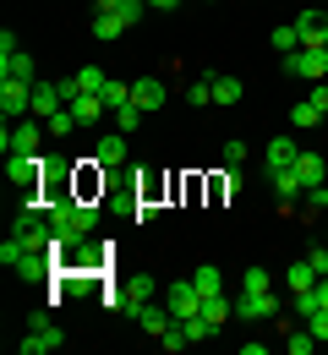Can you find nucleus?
Segmentation results:
<instances>
[{"mask_svg": "<svg viewBox=\"0 0 328 355\" xmlns=\"http://www.w3.org/2000/svg\"><path fill=\"white\" fill-rule=\"evenodd\" d=\"M60 345H66V334H60L55 322H28V334H22L17 350L22 355H49V350H60Z\"/></svg>", "mask_w": 328, "mask_h": 355, "instance_id": "obj_5", "label": "nucleus"}, {"mask_svg": "<svg viewBox=\"0 0 328 355\" xmlns=\"http://www.w3.org/2000/svg\"><path fill=\"white\" fill-rule=\"evenodd\" d=\"M219 186H225V197H235V191H241V164H230V170H225V180H219Z\"/></svg>", "mask_w": 328, "mask_h": 355, "instance_id": "obj_37", "label": "nucleus"}, {"mask_svg": "<svg viewBox=\"0 0 328 355\" xmlns=\"http://www.w3.org/2000/svg\"><path fill=\"white\" fill-rule=\"evenodd\" d=\"M159 345H164V350H187V345H191V339H187V322H170V328L159 334Z\"/></svg>", "mask_w": 328, "mask_h": 355, "instance_id": "obj_33", "label": "nucleus"}, {"mask_svg": "<svg viewBox=\"0 0 328 355\" xmlns=\"http://www.w3.org/2000/svg\"><path fill=\"white\" fill-rule=\"evenodd\" d=\"M132 98H137L142 110H159V104L170 98V88H164V77H137V83H132Z\"/></svg>", "mask_w": 328, "mask_h": 355, "instance_id": "obj_14", "label": "nucleus"}, {"mask_svg": "<svg viewBox=\"0 0 328 355\" xmlns=\"http://www.w3.org/2000/svg\"><path fill=\"white\" fill-rule=\"evenodd\" d=\"M0 115H6V121L33 115V83H11V77H0Z\"/></svg>", "mask_w": 328, "mask_h": 355, "instance_id": "obj_3", "label": "nucleus"}, {"mask_svg": "<svg viewBox=\"0 0 328 355\" xmlns=\"http://www.w3.org/2000/svg\"><path fill=\"white\" fill-rule=\"evenodd\" d=\"M284 350H290V355H312V350H318V334H312V328L301 322V328H290V339H284Z\"/></svg>", "mask_w": 328, "mask_h": 355, "instance_id": "obj_22", "label": "nucleus"}, {"mask_svg": "<svg viewBox=\"0 0 328 355\" xmlns=\"http://www.w3.org/2000/svg\"><path fill=\"white\" fill-rule=\"evenodd\" d=\"M94 164H98V170H121V164H126V137H121V132L98 137V142H94Z\"/></svg>", "mask_w": 328, "mask_h": 355, "instance_id": "obj_10", "label": "nucleus"}, {"mask_svg": "<svg viewBox=\"0 0 328 355\" xmlns=\"http://www.w3.org/2000/svg\"><path fill=\"white\" fill-rule=\"evenodd\" d=\"M148 6H153V11H175L181 0H148Z\"/></svg>", "mask_w": 328, "mask_h": 355, "instance_id": "obj_41", "label": "nucleus"}, {"mask_svg": "<svg viewBox=\"0 0 328 355\" xmlns=\"http://www.w3.org/2000/svg\"><path fill=\"white\" fill-rule=\"evenodd\" d=\"M323 241H328V230H323Z\"/></svg>", "mask_w": 328, "mask_h": 355, "instance_id": "obj_43", "label": "nucleus"}, {"mask_svg": "<svg viewBox=\"0 0 328 355\" xmlns=\"http://www.w3.org/2000/svg\"><path fill=\"white\" fill-rule=\"evenodd\" d=\"M98 98H104L110 110H121V104H132V83H115V77H110V83H104V93H98Z\"/></svg>", "mask_w": 328, "mask_h": 355, "instance_id": "obj_27", "label": "nucleus"}, {"mask_svg": "<svg viewBox=\"0 0 328 355\" xmlns=\"http://www.w3.org/2000/svg\"><path fill=\"white\" fill-rule=\"evenodd\" d=\"M132 317H137V322H142V334H153V339H159V334H164L170 322H181V317H175V311H170V306H137V311H132Z\"/></svg>", "mask_w": 328, "mask_h": 355, "instance_id": "obj_15", "label": "nucleus"}, {"mask_svg": "<svg viewBox=\"0 0 328 355\" xmlns=\"http://www.w3.org/2000/svg\"><path fill=\"white\" fill-rule=\"evenodd\" d=\"M28 257H33V252H28V241H22V235H6V241H0V263L11 268V273L28 263Z\"/></svg>", "mask_w": 328, "mask_h": 355, "instance_id": "obj_19", "label": "nucleus"}, {"mask_svg": "<svg viewBox=\"0 0 328 355\" xmlns=\"http://www.w3.org/2000/svg\"><path fill=\"white\" fill-rule=\"evenodd\" d=\"M94 11H121V0H94Z\"/></svg>", "mask_w": 328, "mask_h": 355, "instance_id": "obj_42", "label": "nucleus"}, {"mask_svg": "<svg viewBox=\"0 0 328 355\" xmlns=\"http://www.w3.org/2000/svg\"><path fill=\"white\" fill-rule=\"evenodd\" d=\"M312 295H318V311H328V273L318 279V284H312Z\"/></svg>", "mask_w": 328, "mask_h": 355, "instance_id": "obj_39", "label": "nucleus"}, {"mask_svg": "<svg viewBox=\"0 0 328 355\" xmlns=\"http://www.w3.org/2000/svg\"><path fill=\"white\" fill-rule=\"evenodd\" d=\"M295 33H301V44H307V49H323L328 44V11H318V6L301 11V17H295Z\"/></svg>", "mask_w": 328, "mask_h": 355, "instance_id": "obj_8", "label": "nucleus"}, {"mask_svg": "<svg viewBox=\"0 0 328 355\" xmlns=\"http://www.w3.org/2000/svg\"><path fill=\"white\" fill-rule=\"evenodd\" d=\"M263 159H268V170H290V164H295V159H301V148H295V142H290V137H274V142H268V153H263Z\"/></svg>", "mask_w": 328, "mask_h": 355, "instance_id": "obj_16", "label": "nucleus"}, {"mask_svg": "<svg viewBox=\"0 0 328 355\" xmlns=\"http://www.w3.org/2000/svg\"><path fill=\"white\" fill-rule=\"evenodd\" d=\"M274 311H279L274 290H241V301H235V317H246V322H268Z\"/></svg>", "mask_w": 328, "mask_h": 355, "instance_id": "obj_7", "label": "nucleus"}, {"mask_svg": "<svg viewBox=\"0 0 328 355\" xmlns=\"http://www.w3.org/2000/svg\"><path fill=\"white\" fill-rule=\"evenodd\" d=\"M284 284H290V295H307V290L318 284V268L312 263H290L284 268Z\"/></svg>", "mask_w": 328, "mask_h": 355, "instance_id": "obj_18", "label": "nucleus"}, {"mask_svg": "<svg viewBox=\"0 0 328 355\" xmlns=\"http://www.w3.org/2000/svg\"><path fill=\"white\" fill-rule=\"evenodd\" d=\"M241 290H274V273L268 268H246L241 273Z\"/></svg>", "mask_w": 328, "mask_h": 355, "instance_id": "obj_31", "label": "nucleus"}, {"mask_svg": "<svg viewBox=\"0 0 328 355\" xmlns=\"http://www.w3.org/2000/svg\"><path fill=\"white\" fill-rule=\"evenodd\" d=\"M230 295H225V290H219V295H208V301H202V317H208V322H214V328H219V322H225V317H230Z\"/></svg>", "mask_w": 328, "mask_h": 355, "instance_id": "obj_25", "label": "nucleus"}, {"mask_svg": "<svg viewBox=\"0 0 328 355\" xmlns=\"http://www.w3.org/2000/svg\"><path fill=\"white\" fill-rule=\"evenodd\" d=\"M98 257H104V246H94V241H77V268H98Z\"/></svg>", "mask_w": 328, "mask_h": 355, "instance_id": "obj_35", "label": "nucleus"}, {"mask_svg": "<svg viewBox=\"0 0 328 355\" xmlns=\"http://www.w3.org/2000/svg\"><path fill=\"white\" fill-rule=\"evenodd\" d=\"M121 33H126V22L115 11H94V39H121Z\"/></svg>", "mask_w": 328, "mask_h": 355, "instance_id": "obj_23", "label": "nucleus"}, {"mask_svg": "<svg viewBox=\"0 0 328 355\" xmlns=\"http://www.w3.org/2000/svg\"><path fill=\"white\" fill-rule=\"evenodd\" d=\"M191 284H197V290H202V301H208V295H219V290H225V273H219L214 263H197V268H191Z\"/></svg>", "mask_w": 328, "mask_h": 355, "instance_id": "obj_17", "label": "nucleus"}, {"mask_svg": "<svg viewBox=\"0 0 328 355\" xmlns=\"http://www.w3.org/2000/svg\"><path fill=\"white\" fill-rule=\"evenodd\" d=\"M44 126H49V132H55V137H71V132H83V126H77V115H71V110H55V115H49Z\"/></svg>", "mask_w": 328, "mask_h": 355, "instance_id": "obj_30", "label": "nucleus"}, {"mask_svg": "<svg viewBox=\"0 0 328 355\" xmlns=\"http://www.w3.org/2000/svg\"><path fill=\"white\" fill-rule=\"evenodd\" d=\"M307 263L318 268V279H323V273H328V241H323V246H312V257H307Z\"/></svg>", "mask_w": 328, "mask_h": 355, "instance_id": "obj_38", "label": "nucleus"}, {"mask_svg": "<svg viewBox=\"0 0 328 355\" xmlns=\"http://www.w3.org/2000/svg\"><path fill=\"white\" fill-rule=\"evenodd\" d=\"M268 44L279 49V55H295V49H301V33H295V22H290V28H274V39H268Z\"/></svg>", "mask_w": 328, "mask_h": 355, "instance_id": "obj_28", "label": "nucleus"}, {"mask_svg": "<svg viewBox=\"0 0 328 355\" xmlns=\"http://www.w3.org/2000/svg\"><path fill=\"white\" fill-rule=\"evenodd\" d=\"M290 170H295V180H301V191H318V186L328 180V164H323V153H301V159H295Z\"/></svg>", "mask_w": 328, "mask_h": 355, "instance_id": "obj_11", "label": "nucleus"}, {"mask_svg": "<svg viewBox=\"0 0 328 355\" xmlns=\"http://www.w3.org/2000/svg\"><path fill=\"white\" fill-rule=\"evenodd\" d=\"M6 175H11V186H33L39 159H17V153H6Z\"/></svg>", "mask_w": 328, "mask_h": 355, "instance_id": "obj_20", "label": "nucleus"}, {"mask_svg": "<svg viewBox=\"0 0 328 355\" xmlns=\"http://www.w3.org/2000/svg\"><path fill=\"white\" fill-rule=\"evenodd\" d=\"M268 180H274V191H279L284 202H290V197L301 191V180H295V170H268Z\"/></svg>", "mask_w": 328, "mask_h": 355, "instance_id": "obj_29", "label": "nucleus"}, {"mask_svg": "<svg viewBox=\"0 0 328 355\" xmlns=\"http://www.w3.org/2000/svg\"><path fill=\"white\" fill-rule=\"evenodd\" d=\"M66 110H71V115H77V126H83V132H94V126H98V115H104V110H110V104H104V98H98V93H77V98H71V104H66Z\"/></svg>", "mask_w": 328, "mask_h": 355, "instance_id": "obj_12", "label": "nucleus"}, {"mask_svg": "<svg viewBox=\"0 0 328 355\" xmlns=\"http://www.w3.org/2000/svg\"><path fill=\"white\" fill-rule=\"evenodd\" d=\"M148 295H153V279H148V273H126V279H121V290H115V311H126V317H132L137 306H148Z\"/></svg>", "mask_w": 328, "mask_h": 355, "instance_id": "obj_4", "label": "nucleus"}, {"mask_svg": "<svg viewBox=\"0 0 328 355\" xmlns=\"http://www.w3.org/2000/svg\"><path fill=\"white\" fill-rule=\"evenodd\" d=\"M44 121L39 115H22V121H6V137H0V148L6 153H17V159H39L44 153Z\"/></svg>", "mask_w": 328, "mask_h": 355, "instance_id": "obj_1", "label": "nucleus"}, {"mask_svg": "<svg viewBox=\"0 0 328 355\" xmlns=\"http://www.w3.org/2000/svg\"><path fill=\"white\" fill-rule=\"evenodd\" d=\"M312 104H318V110L328 115V83H318V88H312Z\"/></svg>", "mask_w": 328, "mask_h": 355, "instance_id": "obj_40", "label": "nucleus"}, {"mask_svg": "<svg viewBox=\"0 0 328 355\" xmlns=\"http://www.w3.org/2000/svg\"><path fill=\"white\" fill-rule=\"evenodd\" d=\"M104 83H110V77H104L98 66H83V71H77V88L83 93H104Z\"/></svg>", "mask_w": 328, "mask_h": 355, "instance_id": "obj_32", "label": "nucleus"}, {"mask_svg": "<svg viewBox=\"0 0 328 355\" xmlns=\"http://www.w3.org/2000/svg\"><path fill=\"white\" fill-rule=\"evenodd\" d=\"M164 306L175 311L181 322H187V317H197V311H202V290H197L191 279H175V284L164 290Z\"/></svg>", "mask_w": 328, "mask_h": 355, "instance_id": "obj_6", "label": "nucleus"}, {"mask_svg": "<svg viewBox=\"0 0 328 355\" xmlns=\"http://www.w3.org/2000/svg\"><path fill=\"white\" fill-rule=\"evenodd\" d=\"M142 6H148V0H121V11H115V17H121V22L132 28V22H137V17H142Z\"/></svg>", "mask_w": 328, "mask_h": 355, "instance_id": "obj_36", "label": "nucleus"}, {"mask_svg": "<svg viewBox=\"0 0 328 355\" xmlns=\"http://www.w3.org/2000/svg\"><path fill=\"white\" fill-rule=\"evenodd\" d=\"M0 77H11V83H39V66H33L28 49H6V55H0Z\"/></svg>", "mask_w": 328, "mask_h": 355, "instance_id": "obj_9", "label": "nucleus"}, {"mask_svg": "<svg viewBox=\"0 0 328 355\" xmlns=\"http://www.w3.org/2000/svg\"><path fill=\"white\" fill-rule=\"evenodd\" d=\"M187 104H214V83H208V77H197V83L187 88Z\"/></svg>", "mask_w": 328, "mask_h": 355, "instance_id": "obj_34", "label": "nucleus"}, {"mask_svg": "<svg viewBox=\"0 0 328 355\" xmlns=\"http://www.w3.org/2000/svg\"><path fill=\"white\" fill-rule=\"evenodd\" d=\"M142 115H148V110H142L137 98H132V104H121V110H115V126H121V132H137Z\"/></svg>", "mask_w": 328, "mask_h": 355, "instance_id": "obj_26", "label": "nucleus"}, {"mask_svg": "<svg viewBox=\"0 0 328 355\" xmlns=\"http://www.w3.org/2000/svg\"><path fill=\"white\" fill-rule=\"evenodd\" d=\"M208 83H214V104H241V77H208Z\"/></svg>", "mask_w": 328, "mask_h": 355, "instance_id": "obj_21", "label": "nucleus"}, {"mask_svg": "<svg viewBox=\"0 0 328 355\" xmlns=\"http://www.w3.org/2000/svg\"><path fill=\"white\" fill-rule=\"evenodd\" d=\"M55 110H66V93H60V83H33V115H39V121H49Z\"/></svg>", "mask_w": 328, "mask_h": 355, "instance_id": "obj_13", "label": "nucleus"}, {"mask_svg": "<svg viewBox=\"0 0 328 355\" xmlns=\"http://www.w3.org/2000/svg\"><path fill=\"white\" fill-rule=\"evenodd\" d=\"M318 121H323V110H318V104H312V98H301V104H295V110H290V126H301V132H312V126H318Z\"/></svg>", "mask_w": 328, "mask_h": 355, "instance_id": "obj_24", "label": "nucleus"}, {"mask_svg": "<svg viewBox=\"0 0 328 355\" xmlns=\"http://www.w3.org/2000/svg\"><path fill=\"white\" fill-rule=\"evenodd\" d=\"M284 71L290 77H301V83H323L328 77V49H295V55H284Z\"/></svg>", "mask_w": 328, "mask_h": 355, "instance_id": "obj_2", "label": "nucleus"}, {"mask_svg": "<svg viewBox=\"0 0 328 355\" xmlns=\"http://www.w3.org/2000/svg\"><path fill=\"white\" fill-rule=\"evenodd\" d=\"M323 49H328V44H323Z\"/></svg>", "mask_w": 328, "mask_h": 355, "instance_id": "obj_44", "label": "nucleus"}]
</instances>
